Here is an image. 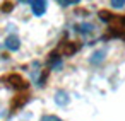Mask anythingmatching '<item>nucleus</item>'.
<instances>
[{
	"instance_id": "obj_9",
	"label": "nucleus",
	"mask_w": 125,
	"mask_h": 121,
	"mask_svg": "<svg viewBox=\"0 0 125 121\" xmlns=\"http://www.w3.org/2000/svg\"><path fill=\"white\" fill-rule=\"evenodd\" d=\"M41 121H63V119H60V118H57V116L48 114V116H43V118H41Z\"/></svg>"
},
{
	"instance_id": "obj_10",
	"label": "nucleus",
	"mask_w": 125,
	"mask_h": 121,
	"mask_svg": "<svg viewBox=\"0 0 125 121\" xmlns=\"http://www.w3.org/2000/svg\"><path fill=\"white\" fill-rule=\"evenodd\" d=\"M10 9H12V4H10V2H7V4H5V5L2 7V10H4V12H9Z\"/></svg>"
},
{
	"instance_id": "obj_3",
	"label": "nucleus",
	"mask_w": 125,
	"mask_h": 121,
	"mask_svg": "<svg viewBox=\"0 0 125 121\" xmlns=\"http://www.w3.org/2000/svg\"><path fill=\"white\" fill-rule=\"evenodd\" d=\"M31 4V10L36 17H41L45 12H46V7H48V2L46 0H29Z\"/></svg>"
},
{
	"instance_id": "obj_4",
	"label": "nucleus",
	"mask_w": 125,
	"mask_h": 121,
	"mask_svg": "<svg viewBox=\"0 0 125 121\" xmlns=\"http://www.w3.org/2000/svg\"><path fill=\"white\" fill-rule=\"evenodd\" d=\"M19 46H21V44H19V38H17V36L12 34V36H9V38L5 39V48H7V50L16 51V50H19Z\"/></svg>"
},
{
	"instance_id": "obj_5",
	"label": "nucleus",
	"mask_w": 125,
	"mask_h": 121,
	"mask_svg": "<svg viewBox=\"0 0 125 121\" xmlns=\"http://www.w3.org/2000/svg\"><path fill=\"white\" fill-rule=\"evenodd\" d=\"M75 31L81 34H89L94 31V26L93 24H79V26H75Z\"/></svg>"
},
{
	"instance_id": "obj_1",
	"label": "nucleus",
	"mask_w": 125,
	"mask_h": 121,
	"mask_svg": "<svg viewBox=\"0 0 125 121\" xmlns=\"http://www.w3.org/2000/svg\"><path fill=\"white\" fill-rule=\"evenodd\" d=\"M7 82H9V85L10 87H14L17 92H26L28 89H29V84L19 75V73H10V75H7V78H5Z\"/></svg>"
},
{
	"instance_id": "obj_2",
	"label": "nucleus",
	"mask_w": 125,
	"mask_h": 121,
	"mask_svg": "<svg viewBox=\"0 0 125 121\" xmlns=\"http://www.w3.org/2000/svg\"><path fill=\"white\" fill-rule=\"evenodd\" d=\"M77 50H79V46L75 43H72V41H62L60 46H58V50H57V53L62 55V56H72Z\"/></svg>"
},
{
	"instance_id": "obj_7",
	"label": "nucleus",
	"mask_w": 125,
	"mask_h": 121,
	"mask_svg": "<svg viewBox=\"0 0 125 121\" xmlns=\"http://www.w3.org/2000/svg\"><path fill=\"white\" fill-rule=\"evenodd\" d=\"M57 95H58V97H55V101H57L58 104H67V94H65L63 90H60Z\"/></svg>"
},
{
	"instance_id": "obj_8",
	"label": "nucleus",
	"mask_w": 125,
	"mask_h": 121,
	"mask_svg": "<svg viewBox=\"0 0 125 121\" xmlns=\"http://www.w3.org/2000/svg\"><path fill=\"white\" fill-rule=\"evenodd\" d=\"M125 5V0H111V7L115 9H122Z\"/></svg>"
},
{
	"instance_id": "obj_6",
	"label": "nucleus",
	"mask_w": 125,
	"mask_h": 121,
	"mask_svg": "<svg viewBox=\"0 0 125 121\" xmlns=\"http://www.w3.org/2000/svg\"><path fill=\"white\" fill-rule=\"evenodd\" d=\"M81 0H57V4L58 5H62V7H69V5H75V4H79Z\"/></svg>"
},
{
	"instance_id": "obj_11",
	"label": "nucleus",
	"mask_w": 125,
	"mask_h": 121,
	"mask_svg": "<svg viewBox=\"0 0 125 121\" xmlns=\"http://www.w3.org/2000/svg\"><path fill=\"white\" fill-rule=\"evenodd\" d=\"M21 2H29V0H21Z\"/></svg>"
}]
</instances>
